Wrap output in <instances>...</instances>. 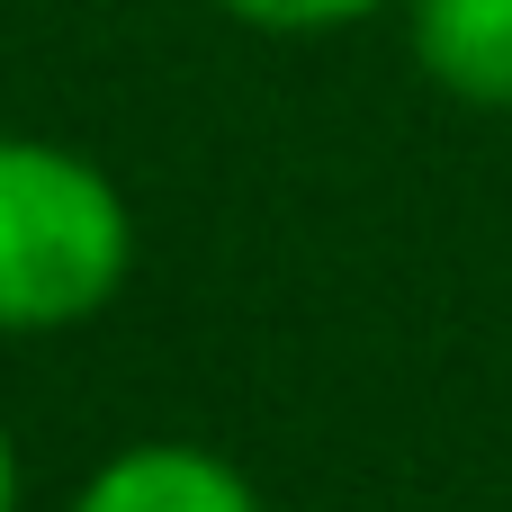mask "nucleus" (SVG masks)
I'll list each match as a JSON object with an SVG mask.
<instances>
[{
	"label": "nucleus",
	"mask_w": 512,
	"mask_h": 512,
	"mask_svg": "<svg viewBox=\"0 0 512 512\" xmlns=\"http://www.w3.org/2000/svg\"><path fill=\"white\" fill-rule=\"evenodd\" d=\"M135 270L126 189L45 135H0V333L90 324Z\"/></svg>",
	"instance_id": "f257e3e1"
},
{
	"label": "nucleus",
	"mask_w": 512,
	"mask_h": 512,
	"mask_svg": "<svg viewBox=\"0 0 512 512\" xmlns=\"http://www.w3.org/2000/svg\"><path fill=\"white\" fill-rule=\"evenodd\" d=\"M72 512H270L252 495V477L216 450L189 441H135L108 468H90V486L72 495Z\"/></svg>",
	"instance_id": "f03ea898"
},
{
	"label": "nucleus",
	"mask_w": 512,
	"mask_h": 512,
	"mask_svg": "<svg viewBox=\"0 0 512 512\" xmlns=\"http://www.w3.org/2000/svg\"><path fill=\"white\" fill-rule=\"evenodd\" d=\"M405 45L459 108H512V0H405Z\"/></svg>",
	"instance_id": "7ed1b4c3"
},
{
	"label": "nucleus",
	"mask_w": 512,
	"mask_h": 512,
	"mask_svg": "<svg viewBox=\"0 0 512 512\" xmlns=\"http://www.w3.org/2000/svg\"><path fill=\"white\" fill-rule=\"evenodd\" d=\"M216 9L261 27V36H333V27H360V18H378L396 0H216Z\"/></svg>",
	"instance_id": "20e7f679"
},
{
	"label": "nucleus",
	"mask_w": 512,
	"mask_h": 512,
	"mask_svg": "<svg viewBox=\"0 0 512 512\" xmlns=\"http://www.w3.org/2000/svg\"><path fill=\"white\" fill-rule=\"evenodd\" d=\"M0 512H18V450H9V432H0Z\"/></svg>",
	"instance_id": "39448f33"
}]
</instances>
